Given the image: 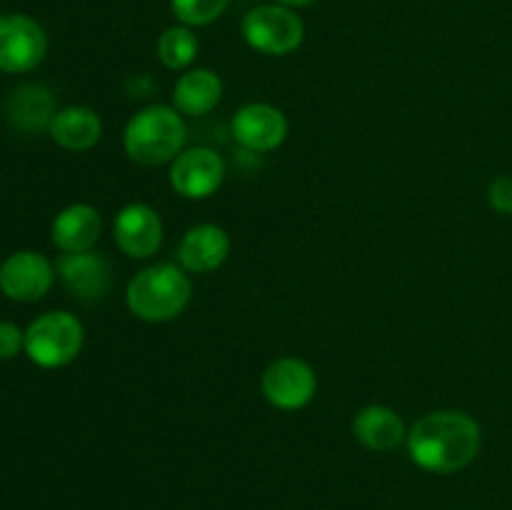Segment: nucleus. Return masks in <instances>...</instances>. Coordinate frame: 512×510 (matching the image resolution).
I'll use <instances>...</instances> for the list:
<instances>
[{"mask_svg": "<svg viewBox=\"0 0 512 510\" xmlns=\"http://www.w3.org/2000/svg\"><path fill=\"white\" fill-rule=\"evenodd\" d=\"M480 443V423L463 410H433L408 430L410 458L428 473H458L473 463Z\"/></svg>", "mask_w": 512, "mask_h": 510, "instance_id": "f257e3e1", "label": "nucleus"}, {"mask_svg": "<svg viewBox=\"0 0 512 510\" xmlns=\"http://www.w3.org/2000/svg\"><path fill=\"white\" fill-rule=\"evenodd\" d=\"M193 280L178 263H155L138 270L125 288V303L138 320L168 323L188 308Z\"/></svg>", "mask_w": 512, "mask_h": 510, "instance_id": "f03ea898", "label": "nucleus"}, {"mask_svg": "<svg viewBox=\"0 0 512 510\" xmlns=\"http://www.w3.org/2000/svg\"><path fill=\"white\" fill-rule=\"evenodd\" d=\"M185 140L188 128L183 113L163 103L138 110L123 130V148L128 158L148 168L173 163L185 150Z\"/></svg>", "mask_w": 512, "mask_h": 510, "instance_id": "7ed1b4c3", "label": "nucleus"}, {"mask_svg": "<svg viewBox=\"0 0 512 510\" xmlns=\"http://www.w3.org/2000/svg\"><path fill=\"white\" fill-rule=\"evenodd\" d=\"M85 345V328L78 315L50 310L38 315L25 330V355L38 368L55 370L73 363Z\"/></svg>", "mask_w": 512, "mask_h": 510, "instance_id": "20e7f679", "label": "nucleus"}, {"mask_svg": "<svg viewBox=\"0 0 512 510\" xmlns=\"http://www.w3.org/2000/svg\"><path fill=\"white\" fill-rule=\"evenodd\" d=\"M243 40L253 50L273 58L295 53L305 40V23L293 8L278 3L255 5L240 23Z\"/></svg>", "mask_w": 512, "mask_h": 510, "instance_id": "39448f33", "label": "nucleus"}, {"mask_svg": "<svg viewBox=\"0 0 512 510\" xmlns=\"http://www.w3.org/2000/svg\"><path fill=\"white\" fill-rule=\"evenodd\" d=\"M260 390L273 408L290 413V410H300L313 403L318 393V375L313 365L305 363L303 358L285 355L263 370Z\"/></svg>", "mask_w": 512, "mask_h": 510, "instance_id": "423d86ee", "label": "nucleus"}, {"mask_svg": "<svg viewBox=\"0 0 512 510\" xmlns=\"http://www.w3.org/2000/svg\"><path fill=\"white\" fill-rule=\"evenodd\" d=\"M48 55V33L23 13L0 18V73H28Z\"/></svg>", "mask_w": 512, "mask_h": 510, "instance_id": "0eeeda50", "label": "nucleus"}, {"mask_svg": "<svg viewBox=\"0 0 512 510\" xmlns=\"http://www.w3.org/2000/svg\"><path fill=\"white\" fill-rule=\"evenodd\" d=\"M170 188L185 200H205L220 190L225 180V160L208 145L185 148L170 163Z\"/></svg>", "mask_w": 512, "mask_h": 510, "instance_id": "6e6552de", "label": "nucleus"}, {"mask_svg": "<svg viewBox=\"0 0 512 510\" xmlns=\"http://www.w3.org/2000/svg\"><path fill=\"white\" fill-rule=\"evenodd\" d=\"M288 118L280 108L270 103H248L235 110L230 120V135L240 148L250 153H270L278 150L288 138Z\"/></svg>", "mask_w": 512, "mask_h": 510, "instance_id": "1a4fd4ad", "label": "nucleus"}, {"mask_svg": "<svg viewBox=\"0 0 512 510\" xmlns=\"http://www.w3.org/2000/svg\"><path fill=\"white\" fill-rule=\"evenodd\" d=\"M55 280V265L38 250H18L0 265V293L18 303H35Z\"/></svg>", "mask_w": 512, "mask_h": 510, "instance_id": "9d476101", "label": "nucleus"}, {"mask_svg": "<svg viewBox=\"0 0 512 510\" xmlns=\"http://www.w3.org/2000/svg\"><path fill=\"white\" fill-rule=\"evenodd\" d=\"M115 245L133 260L153 258L163 245V220L148 203H128L113 220Z\"/></svg>", "mask_w": 512, "mask_h": 510, "instance_id": "9b49d317", "label": "nucleus"}, {"mask_svg": "<svg viewBox=\"0 0 512 510\" xmlns=\"http://www.w3.org/2000/svg\"><path fill=\"white\" fill-rule=\"evenodd\" d=\"M230 255L228 230L215 223H198L178 243V265L185 273L205 275L218 270Z\"/></svg>", "mask_w": 512, "mask_h": 510, "instance_id": "f8f14e48", "label": "nucleus"}, {"mask_svg": "<svg viewBox=\"0 0 512 510\" xmlns=\"http://www.w3.org/2000/svg\"><path fill=\"white\" fill-rule=\"evenodd\" d=\"M55 273L63 280L65 288L80 300H100L108 295L113 273L110 263L95 250L80 253H63L55 263Z\"/></svg>", "mask_w": 512, "mask_h": 510, "instance_id": "ddd939ff", "label": "nucleus"}, {"mask_svg": "<svg viewBox=\"0 0 512 510\" xmlns=\"http://www.w3.org/2000/svg\"><path fill=\"white\" fill-rule=\"evenodd\" d=\"M103 235L100 210L88 203H73L55 215L50 225V240L60 253H80L93 250Z\"/></svg>", "mask_w": 512, "mask_h": 510, "instance_id": "4468645a", "label": "nucleus"}, {"mask_svg": "<svg viewBox=\"0 0 512 510\" xmlns=\"http://www.w3.org/2000/svg\"><path fill=\"white\" fill-rule=\"evenodd\" d=\"M55 113L58 110H55L53 93L43 88V85H20L5 100V118H8V123L30 135L48 130Z\"/></svg>", "mask_w": 512, "mask_h": 510, "instance_id": "2eb2a0df", "label": "nucleus"}, {"mask_svg": "<svg viewBox=\"0 0 512 510\" xmlns=\"http://www.w3.org/2000/svg\"><path fill=\"white\" fill-rule=\"evenodd\" d=\"M353 435L365 448L388 453V450L398 448L403 440H408V428L393 408L373 403L355 413Z\"/></svg>", "mask_w": 512, "mask_h": 510, "instance_id": "dca6fc26", "label": "nucleus"}, {"mask_svg": "<svg viewBox=\"0 0 512 510\" xmlns=\"http://www.w3.org/2000/svg\"><path fill=\"white\" fill-rule=\"evenodd\" d=\"M223 98V80L210 68H188L173 85V108L183 115H208Z\"/></svg>", "mask_w": 512, "mask_h": 510, "instance_id": "f3484780", "label": "nucleus"}, {"mask_svg": "<svg viewBox=\"0 0 512 510\" xmlns=\"http://www.w3.org/2000/svg\"><path fill=\"white\" fill-rule=\"evenodd\" d=\"M48 135L60 148L83 153V150H90L93 145H98V140L103 138V120H100V115L93 108L68 105V108L55 113Z\"/></svg>", "mask_w": 512, "mask_h": 510, "instance_id": "a211bd4d", "label": "nucleus"}, {"mask_svg": "<svg viewBox=\"0 0 512 510\" xmlns=\"http://www.w3.org/2000/svg\"><path fill=\"white\" fill-rule=\"evenodd\" d=\"M200 50V40L195 35L193 28L178 23L170 25L160 33L158 45H155V53H158V60L168 70H188L190 65L195 63Z\"/></svg>", "mask_w": 512, "mask_h": 510, "instance_id": "6ab92c4d", "label": "nucleus"}, {"mask_svg": "<svg viewBox=\"0 0 512 510\" xmlns=\"http://www.w3.org/2000/svg\"><path fill=\"white\" fill-rule=\"evenodd\" d=\"M228 5L230 0H170L175 20L188 28H205V25L215 23L218 18H223Z\"/></svg>", "mask_w": 512, "mask_h": 510, "instance_id": "aec40b11", "label": "nucleus"}, {"mask_svg": "<svg viewBox=\"0 0 512 510\" xmlns=\"http://www.w3.org/2000/svg\"><path fill=\"white\" fill-rule=\"evenodd\" d=\"M25 350V330L10 320H0V360L18 358Z\"/></svg>", "mask_w": 512, "mask_h": 510, "instance_id": "412c9836", "label": "nucleus"}, {"mask_svg": "<svg viewBox=\"0 0 512 510\" xmlns=\"http://www.w3.org/2000/svg\"><path fill=\"white\" fill-rule=\"evenodd\" d=\"M490 208L503 215H512V175H498L488 185Z\"/></svg>", "mask_w": 512, "mask_h": 510, "instance_id": "4be33fe9", "label": "nucleus"}, {"mask_svg": "<svg viewBox=\"0 0 512 510\" xmlns=\"http://www.w3.org/2000/svg\"><path fill=\"white\" fill-rule=\"evenodd\" d=\"M273 3H278V5H285V8H293V10H298V8H308V5H313L315 0H273Z\"/></svg>", "mask_w": 512, "mask_h": 510, "instance_id": "5701e85b", "label": "nucleus"}]
</instances>
